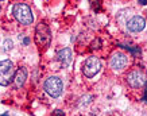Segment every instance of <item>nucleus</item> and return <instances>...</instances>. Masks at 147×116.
I'll use <instances>...</instances> for the list:
<instances>
[{
    "instance_id": "obj_1",
    "label": "nucleus",
    "mask_w": 147,
    "mask_h": 116,
    "mask_svg": "<svg viewBox=\"0 0 147 116\" xmlns=\"http://www.w3.org/2000/svg\"><path fill=\"white\" fill-rule=\"evenodd\" d=\"M12 13L15 19L18 20L23 26H30L34 22V15H32L31 8L26 4V3H18L13 5Z\"/></svg>"
},
{
    "instance_id": "obj_2",
    "label": "nucleus",
    "mask_w": 147,
    "mask_h": 116,
    "mask_svg": "<svg viewBox=\"0 0 147 116\" xmlns=\"http://www.w3.org/2000/svg\"><path fill=\"white\" fill-rule=\"evenodd\" d=\"M35 42L40 49H46L50 46L51 42V31L46 23L40 22L35 27Z\"/></svg>"
},
{
    "instance_id": "obj_3",
    "label": "nucleus",
    "mask_w": 147,
    "mask_h": 116,
    "mask_svg": "<svg viewBox=\"0 0 147 116\" xmlns=\"http://www.w3.org/2000/svg\"><path fill=\"white\" fill-rule=\"evenodd\" d=\"M45 90L46 93L51 96V97H59L63 92V82L62 80L57 76H53V77H49L47 80L45 81Z\"/></svg>"
},
{
    "instance_id": "obj_4",
    "label": "nucleus",
    "mask_w": 147,
    "mask_h": 116,
    "mask_svg": "<svg viewBox=\"0 0 147 116\" xmlns=\"http://www.w3.org/2000/svg\"><path fill=\"white\" fill-rule=\"evenodd\" d=\"M15 70H13V63L9 59H4L0 62V85L7 86L13 80Z\"/></svg>"
},
{
    "instance_id": "obj_5",
    "label": "nucleus",
    "mask_w": 147,
    "mask_h": 116,
    "mask_svg": "<svg viewBox=\"0 0 147 116\" xmlns=\"http://www.w3.org/2000/svg\"><path fill=\"white\" fill-rule=\"evenodd\" d=\"M101 69V62H100V59L97 57H92L86 58L85 59V62L82 63V73L85 74V77H88V78H92L97 74L98 71Z\"/></svg>"
},
{
    "instance_id": "obj_6",
    "label": "nucleus",
    "mask_w": 147,
    "mask_h": 116,
    "mask_svg": "<svg viewBox=\"0 0 147 116\" xmlns=\"http://www.w3.org/2000/svg\"><path fill=\"white\" fill-rule=\"evenodd\" d=\"M127 84L131 86V88H142L143 85L147 84V78L146 74L143 73L142 70H132L128 73L127 76Z\"/></svg>"
},
{
    "instance_id": "obj_7",
    "label": "nucleus",
    "mask_w": 147,
    "mask_h": 116,
    "mask_svg": "<svg viewBox=\"0 0 147 116\" xmlns=\"http://www.w3.org/2000/svg\"><path fill=\"white\" fill-rule=\"evenodd\" d=\"M127 63H128V57H127L125 54L116 53V54L112 55L109 65H111L112 69H115V70H120V69H123V67L127 66Z\"/></svg>"
},
{
    "instance_id": "obj_8",
    "label": "nucleus",
    "mask_w": 147,
    "mask_h": 116,
    "mask_svg": "<svg viewBox=\"0 0 147 116\" xmlns=\"http://www.w3.org/2000/svg\"><path fill=\"white\" fill-rule=\"evenodd\" d=\"M144 26H146V20H144L142 16H139V15L132 16V18L127 22V28H128V31H131V32L142 31L143 28H144Z\"/></svg>"
},
{
    "instance_id": "obj_9",
    "label": "nucleus",
    "mask_w": 147,
    "mask_h": 116,
    "mask_svg": "<svg viewBox=\"0 0 147 116\" xmlns=\"http://www.w3.org/2000/svg\"><path fill=\"white\" fill-rule=\"evenodd\" d=\"M58 61L62 63V66H69V63L71 62V50L69 47H63L62 50H59L57 54Z\"/></svg>"
},
{
    "instance_id": "obj_10",
    "label": "nucleus",
    "mask_w": 147,
    "mask_h": 116,
    "mask_svg": "<svg viewBox=\"0 0 147 116\" xmlns=\"http://www.w3.org/2000/svg\"><path fill=\"white\" fill-rule=\"evenodd\" d=\"M26 78H27V70L26 67H19L16 73H15V76H13V82H15V86L16 88H20L24 85L26 82Z\"/></svg>"
},
{
    "instance_id": "obj_11",
    "label": "nucleus",
    "mask_w": 147,
    "mask_h": 116,
    "mask_svg": "<svg viewBox=\"0 0 147 116\" xmlns=\"http://www.w3.org/2000/svg\"><path fill=\"white\" fill-rule=\"evenodd\" d=\"M100 46H101V40L98 39V38H96V39L93 40V43L90 45V49L94 50V49H100Z\"/></svg>"
},
{
    "instance_id": "obj_12",
    "label": "nucleus",
    "mask_w": 147,
    "mask_h": 116,
    "mask_svg": "<svg viewBox=\"0 0 147 116\" xmlns=\"http://www.w3.org/2000/svg\"><path fill=\"white\" fill-rule=\"evenodd\" d=\"M12 46H13V43H12V40H11V39H5L4 40V50H5V51L11 50V49H12Z\"/></svg>"
},
{
    "instance_id": "obj_13",
    "label": "nucleus",
    "mask_w": 147,
    "mask_h": 116,
    "mask_svg": "<svg viewBox=\"0 0 147 116\" xmlns=\"http://www.w3.org/2000/svg\"><path fill=\"white\" fill-rule=\"evenodd\" d=\"M100 3H101V0H90V4H92V7H93L96 11H97L98 7H100Z\"/></svg>"
},
{
    "instance_id": "obj_14",
    "label": "nucleus",
    "mask_w": 147,
    "mask_h": 116,
    "mask_svg": "<svg viewBox=\"0 0 147 116\" xmlns=\"http://www.w3.org/2000/svg\"><path fill=\"white\" fill-rule=\"evenodd\" d=\"M51 116H65V112H62L61 109H55V111L51 113Z\"/></svg>"
},
{
    "instance_id": "obj_15",
    "label": "nucleus",
    "mask_w": 147,
    "mask_h": 116,
    "mask_svg": "<svg viewBox=\"0 0 147 116\" xmlns=\"http://www.w3.org/2000/svg\"><path fill=\"white\" fill-rule=\"evenodd\" d=\"M144 86H146V90H144V96H143V101H144V103H147V84L144 85Z\"/></svg>"
},
{
    "instance_id": "obj_16",
    "label": "nucleus",
    "mask_w": 147,
    "mask_h": 116,
    "mask_svg": "<svg viewBox=\"0 0 147 116\" xmlns=\"http://www.w3.org/2000/svg\"><path fill=\"white\" fill-rule=\"evenodd\" d=\"M23 43H24V45H28V43H30V38H24V39H23Z\"/></svg>"
},
{
    "instance_id": "obj_17",
    "label": "nucleus",
    "mask_w": 147,
    "mask_h": 116,
    "mask_svg": "<svg viewBox=\"0 0 147 116\" xmlns=\"http://www.w3.org/2000/svg\"><path fill=\"white\" fill-rule=\"evenodd\" d=\"M139 3H140L142 5H146L147 4V0H139Z\"/></svg>"
},
{
    "instance_id": "obj_18",
    "label": "nucleus",
    "mask_w": 147,
    "mask_h": 116,
    "mask_svg": "<svg viewBox=\"0 0 147 116\" xmlns=\"http://www.w3.org/2000/svg\"><path fill=\"white\" fill-rule=\"evenodd\" d=\"M0 116H9V113H7V112H4V113H1Z\"/></svg>"
}]
</instances>
